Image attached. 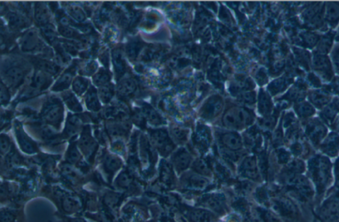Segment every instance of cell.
I'll use <instances>...</instances> for the list:
<instances>
[{
	"mask_svg": "<svg viewBox=\"0 0 339 222\" xmlns=\"http://www.w3.org/2000/svg\"><path fill=\"white\" fill-rule=\"evenodd\" d=\"M254 121V116L251 111L244 107L233 106L225 112L222 123L228 128L241 130L251 125Z\"/></svg>",
	"mask_w": 339,
	"mask_h": 222,
	"instance_id": "1",
	"label": "cell"
},
{
	"mask_svg": "<svg viewBox=\"0 0 339 222\" xmlns=\"http://www.w3.org/2000/svg\"><path fill=\"white\" fill-rule=\"evenodd\" d=\"M63 114L64 109L61 102L57 99H52L45 105L41 116L47 123L58 127L63 121Z\"/></svg>",
	"mask_w": 339,
	"mask_h": 222,
	"instance_id": "2",
	"label": "cell"
},
{
	"mask_svg": "<svg viewBox=\"0 0 339 222\" xmlns=\"http://www.w3.org/2000/svg\"><path fill=\"white\" fill-rule=\"evenodd\" d=\"M25 75L26 70L21 63H11L3 72L5 82L14 88H17L22 84Z\"/></svg>",
	"mask_w": 339,
	"mask_h": 222,
	"instance_id": "3",
	"label": "cell"
},
{
	"mask_svg": "<svg viewBox=\"0 0 339 222\" xmlns=\"http://www.w3.org/2000/svg\"><path fill=\"white\" fill-rule=\"evenodd\" d=\"M151 139L154 145L162 156H168L175 149V143H173L166 130L153 131L151 133Z\"/></svg>",
	"mask_w": 339,
	"mask_h": 222,
	"instance_id": "4",
	"label": "cell"
},
{
	"mask_svg": "<svg viewBox=\"0 0 339 222\" xmlns=\"http://www.w3.org/2000/svg\"><path fill=\"white\" fill-rule=\"evenodd\" d=\"M21 48L25 52L43 50V42L35 29H29L23 33L21 39Z\"/></svg>",
	"mask_w": 339,
	"mask_h": 222,
	"instance_id": "5",
	"label": "cell"
},
{
	"mask_svg": "<svg viewBox=\"0 0 339 222\" xmlns=\"http://www.w3.org/2000/svg\"><path fill=\"white\" fill-rule=\"evenodd\" d=\"M223 105L222 98L218 95L211 96L203 105L200 110V115L204 119H213L220 114Z\"/></svg>",
	"mask_w": 339,
	"mask_h": 222,
	"instance_id": "6",
	"label": "cell"
},
{
	"mask_svg": "<svg viewBox=\"0 0 339 222\" xmlns=\"http://www.w3.org/2000/svg\"><path fill=\"white\" fill-rule=\"evenodd\" d=\"M219 141L223 146L230 151L240 150L242 147L241 136L236 132H226L221 134Z\"/></svg>",
	"mask_w": 339,
	"mask_h": 222,
	"instance_id": "7",
	"label": "cell"
},
{
	"mask_svg": "<svg viewBox=\"0 0 339 222\" xmlns=\"http://www.w3.org/2000/svg\"><path fill=\"white\" fill-rule=\"evenodd\" d=\"M76 70H77V64L70 65L57 80V82L52 87V90L53 92H61V91L67 90L75 76Z\"/></svg>",
	"mask_w": 339,
	"mask_h": 222,
	"instance_id": "8",
	"label": "cell"
},
{
	"mask_svg": "<svg viewBox=\"0 0 339 222\" xmlns=\"http://www.w3.org/2000/svg\"><path fill=\"white\" fill-rule=\"evenodd\" d=\"M52 82L50 75L42 71L37 70L34 72L32 79V87L34 90L41 92L47 90Z\"/></svg>",
	"mask_w": 339,
	"mask_h": 222,
	"instance_id": "9",
	"label": "cell"
},
{
	"mask_svg": "<svg viewBox=\"0 0 339 222\" xmlns=\"http://www.w3.org/2000/svg\"><path fill=\"white\" fill-rule=\"evenodd\" d=\"M191 156L185 149H180L173 155L172 164L178 172L186 170L191 163Z\"/></svg>",
	"mask_w": 339,
	"mask_h": 222,
	"instance_id": "10",
	"label": "cell"
},
{
	"mask_svg": "<svg viewBox=\"0 0 339 222\" xmlns=\"http://www.w3.org/2000/svg\"><path fill=\"white\" fill-rule=\"evenodd\" d=\"M241 174L245 177L251 179H257L258 178V168L255 158H246L241 165Z\"/></svg>",
	"mask_w": 339,
	"mask_h": 222,
	"instance_id": "11",
	"label": "cell"
},
{
	"mask_svg": "<svg viewBox=\"0 0 339 222\" xmlns=\"http://www.w3.org/2000/svg\"><path fill=\"white\" fill-rule=\"evenodd\" d=\"M16 134L20 146L23 151L27 153H33L37 151L35 143H32V140L25 134L22 128L17 125L16 127Z\"/></svg>",
	"mask_w": 339,
	"mask_h": 222,
	"instance_id": "12",
	"label": "cell"
},
{
	"mask_svg": "<svg viewBox=\"0 0 339 222\" xmlns=\"http://www.w3.org/2000/svg\"><path fill=\"white\" fill-rule=\"evenodd\" d=\"M34 19L41 27L49 23L50 14L48 7L44 3L37 2L34 5Z\"/></svg>",
	"mask_w": 339,
	"mask_h": 222,
	"instance_id": "13",
	"label": "cell"
},
{
	"mask_svg": "<svg viewBox=\"0 0 339 222\" xmlns=\"http://www.w3.org/2000/svg\"><path fill=\"white\" fill-rule=\"evenodd\" d=\"M80 146L84 154L86 155L92 154L96 150V142L91 136L88 127H86L83 131L80 140Z\"/></svg>",
	"mask_w": 339,
	"mask_h": 222,
	"instance_id": "14",
	"label": "cell"
},
{
	"mask_svg": "<svg viewBox=\"0 0 339 222\" xmlns=\"http://www.w3.org/2000/svg\"><path fill=\"white\" fill-rule=\"evenodd\" d=\"M34 65L37 68V70L42 71L48 75L56 76L59 72L60 68L57 63L43 59V58H36L33 61Z\"/></svg>",
	"mask_w": 339,
	"mask_h": 222,
	"instance_id": "15",
	"label": "cell"
},
{
	"mask_svg": "<svg viewBox=\"0 0 339 222\" xmlns=\"http://www.w3.org/2000/svg\"><path fill=\"white\" fill-rule=\"evenodd\" d=\"M314 65L315 70L317 71L323 77L330 79L332 76L331 64L327 57L323 56H317L315 58Z\"/></svg>",
	"mask_w": 339,
	"mask_h": 222,
	"instance_id": "16",
	"label": "cell"
},
{
	"mask_svg": "<svg viewBox=\"0 0 339 222\" xmlns=\"http://www.w3.org/2000/svg\"><path fill=\"white\" fill-rule=\"evenodd\" d=\"M114 69H115L116 77L120 79L126 71V63L123 58L122 52L119 49H115L112 54Z\"/></svg>",
	"mask_w": 339,
	"mask_h": 222,
	"instance_id": "17",
	"label": "cell"
},
{
	"mask_svg": "<svg viewBox=\"0 0 339 222\" xmlns=\"http://www.w3.org/2000/svg\"><path fill=\"white\" fill-rule=\"evenodd\" d=\"M8 25L14 30H20L29 25V21L24 16L17 13L10 12L7 16Z\"/></svg>",
	"mask_w": 339,
	"mask_h": 222,
	"instance_id": "18",
	"label": "cell"
},
{
	"mask_svg": "<svg viewBox=\"0 0 339 222\" xmlns=\"http://www.w3.org/2000/svg\"><path fill=\"white\" fill-rule=\"evenodd\" d=\"M137 90V84L132 78H125L119 81L117 91L119 95L123 97H128L133 94Z\"/></svg>",
	"mask_w": 339,
	"mask_h": 222,
	"instance_id": "19",
	"label": "cell"
},
{
	"mask_svg": "<svg viewBox=\"0 0 339 222\" xmlns=\"http://www.w3.org/2000/svg\"><path fill=\"white\" fill-rule=\"evenodd\" d=\"M85 101L89 110L92 111H98L101 108L97 92L93 86L90 87L85 96Z\"/></svg>",
	"mask_w": 339,
	"mask_h": 222,
	"instance_id": "20",
	"label": "cell"
},
{
	"mask_svg": "<svg viewBox=\"0 0 339 222\" xmlns=\"http://www.w3.org/2000/svg\"><path fill=\"white\" fill-rule=\"evenodd\" d=\"M184 183L190 188L202 189L208 185V182L199 174H190L185 178Z\"/></svg>",
	"mask_w": 339,
	"mask_h": 222,
	"instance_id": "21",
	"label": "cell"
},
{
	"mask_svg": "<svg viewBox=\"0 0 339 222\" xmlns=\"http://www.w3.org/2000/svg\"><path fill=\"white\" fill-rule=\"evenodd\" d=\"M63 99L67 107L74 112H81L82 111L81 103L71 92H66L63 95Z\"/></svg>",
	"mask_w": 339,
	"mask_h": 222,
	"instance_id": "22",
	"label": "cell"
},
{
	"mask_svg": "<svg viewBox=\"0 0 339 222\" xmlns=\"http://www.w3.org/2000/svg\"><path fill=\"white\" fill-rule=\"evenodd\" d=\"M81 125V119L78 117V116H68L65 131V134L68 136L74 135L79 130Z\"/></svg>",
	"mask_w": 339,
	"mask_h": 222,
	"instance_id": "23",
	"label": "cell"
},
{
	"mask_svg": "<svg viewBox=\"0 0 339 222\" xmlns=\"http://www.w3.org/2000/svg\"><path fill=\"white\" fill-rule=\"evenodd\" d=\"M111 77L112 76L110 73L107 69L101 68L93 77L94 84L99 87L108 84L110 83Z\"/></svg>",
	"mask_w": 339,
	"mask_h": 222,
	"instance_id": "24",
	"label": "cell"
},
{
	"mask_svg": "<svg viewBox=\"0 0 339 222\" xmlns=\"http://www.w3.org/2000/svg\"><path fill=\"white\" fill-rule=\"evenodd\" d=\"M143 112L146 119L153 125H159L162 123V118L159 113L150 106L143 107Z\"/></svg>",
	"mask_w": 339,
	"mask_h": 222,
	"instance_id": "25",
	"label": "cell"
},
{
	"mask_svg": "<svg viewBox=\"0 0 339 222\" xmlns=\"http://www.w3.org/2000/svg\"><path fill=\"white\" fill-rule=\"evenodd\" d=\"M67 12L69 16L73 18L74 20L79 22H83L86 19V15L84 10L79 5H69L67 7Z\"/></svg>",
	"mask_w": 339,
	"mask_h": 222,
	"instance_id": "26",
	"label": "cell"
},
{
	"mask_svg": "<svg viewBox=\"0 0 339 222\" xmlns=\"http://www.w3.org/2000/svg\"><path fill=\"white\" fill-rule=\"evenodd\" d=\"M41 32L42 35L47 41L50 44L54 45L57 41V32H56L55 28L54 25L51 23L45 25L44 26L41 27Z\"/></svg>",
	"mask_w": 339,
	"mask_h": 222,
	"instance_id": "27",
	"label": "cell"
},
{
	"mask_svg": "<svg viewBox=\"0 0 339 222\" xmlns=\"http://www.w3.org/2000/svg\"><path fill=\"white\" fill-rule=\"evenodd\" d=\"M89 81L86 78L83 77H77L75 79H74L72 83V87H73L74 92L81 96L84 94L88 89Z\"/></svg>",
	"mask_w": 339,
	"mask_h": 222,
	"instance_id": "28",
	"label": "cell"
},
{
	"mask_svg": "<svg viewBox=\"0 0 339 222\" xmlns=\"http://www.w3.org/2000/svg\"><path fill=\"white\" fill-rule=\"evenodd\" d=\"M326 17L330 23H337L339 20V3H331L327 6Z\"/></svg>",
	"mask_w": 339,
	"mask_h": 222,
	"instance_id": "29",
	"label": "cell"
},
{
	"mask_svg": "<svg viewBox=\"0 0 339 222\" xmlns=\"http://www.w3.org/2000/svg\"><path fill=\"white\" fill-rule=\"evenodd\" d=\"M99 97L104 103H108L112 100L114 95L113 85L108 83L100 87L99 90Z\"/></svg>",
	"mask_w": 339,
	"mask_h": 222,
	"instance_id": "30",
	"label": "cell"
},
{
	"mask_svg": "<svg viewBox=\"0 0 339 222\" xmlns=\"http://www.w3.org/2000/svg\"><path fill=\"white\" fill-rule=\"evenodd\" d=\"M59 32L62 36L68 39L79 40V41L84 39V37L81 34L70 27L59 26Z\"/></svg>",
	"mask_w": 339,
	"mask_h": 222,
	"instance_id": "31",
	"label": "cell"
},
{
	"mask_svg": "<svg viewBox=\"0 0 339 222\" xmlns=\"http://www.w3.org/2000/svg\"><path fill=\"white\" fill-rule=\"evenodd\" d=\"M259 109L262 114H267L271 109V102L267 95L262 94L259 98Z\"/></svg>",
	"mask_w": 339,
	"mask_h": 222,
	"instance_id": "32",
	"label": "cell"
},
{
	"mask_svg": "<svg viewBox=\"0 0 339 222\" xmlns=\"http://www.w3.org/2000/svg\"><path fill=\"white\" fill-rule=\"evenodd\" d=\"M193 168L197 174L202 175H210L211 174L208 164L203 160H197L193 165Z\"/></svg>",
	"mask_w": 339,
	"mask_h": 222,
	"instance_id": "33",
	"label": "cell"
},
{
	"mask_svg": "<svg viewBox=\"0 0 339 222\" xmlns=\"http://www.w3.org/2000/svg\"><path fill=\"white\" fill-rule=\"evenodd\" d=\"M172 137L178 142H184L188 138V132L181 127H174L172 128Z\"/></svg>",
	"mask_w": 339,
	"mask_h": 222,
	"instance_id": "34",
	"label": "cell"
},
{
	"mask_svg": "<svg viewBox=\"0 0 339 222\" xmlns=\"http://www.w3.org/2000/svg\"><path fill=\"white\" fill-rule=\"evenodd\" d=\"M66 158L71 163H76L81 158L77 147L74 143H72L69 147L68 152H67L66 154Z\"/></svg>",
	"mask_w": 339,
	"mask_h": 222,
	"instance_id": "35",
	"label": "cell"
},
{
	"mask_svg": "<svg viewBox=\"0 0 339 222\" xmlns=\"http://www.w3.org/2000/svg\"><path fill=\"white\" fill-rule=\"evenodd\" d=\"M162 178L163 181L166 184L173 183V172H172L171 167L170 165L166 164L162 165Z\"/></svg>",
	"mask_w": 339,
	"mask_h": 222,
	"instance_id": "36",
	"label": "cell"
},
{
	"mask_svg": "<svg viewBox=\"0 0 339 222\" xmlns=\"http://www.w3.org/2000/svg\"><path fill=\"white\" fill-rule=\"evenodd\" d=\"M105 164L108 170L115 171L120 167L121 162L120 160L113 156H108L106 158Z\"/></svg>",
	"mask_w": 339,
	"mask_h": 222,
	"instance_id": "37",
	"label": "cell"
},
{
	"mask_svg": "<svg viewBox=\"0 0 339 222\" xmlns=\"http://www.w3.org/2000/svg\"><path fill=\"white\" fill-rule=\"evenodd\" d=\"M139 48L140 47L136 42L128 44L126 48V52L128 57L130 59H135L137 57L138 52H139Z\"/></svg>",
	"mask_w": 339,
	"mask_h": 222,
	"instance_id": "38",
	"label": "cell"
},
{
	"mask_svg": "<svg viewBox=\"0 0 339 222\" xmlns=\"http://www.w3.org/2000/svg\"><path fill=\"white\" fill-rule=\"evenodd\" d=\"M97 63L95 61H92L86 63V64L83 68L82 72H82V74H84V75L90 76L94 74L96 71L97 70Z\"/></svg>",
	"mask_w": 339,
	"mask_h": 222,
	"instance_id": "39",
	"label": "cell"
},
{
	"mask_svg": "<svg viewBox=\"0 0 339 222\" xmlns=\"http://www.w3.org/2000/svg\"><path fill=\"white\" fill-rule=\"evenodd\" d=\"M11 96L6 85L1 81V105H6L10 102Z\"/></svg>",
	"mask_w": 339,
	"mask_h": 222,
	"instance_id": "40",
	"label": "cell"
},
{
	"mask_svg": "<svg viewBox=\"0 0 339 222\" xmlns=\"http://www.w3.org/2000/svg\"><path fill=\"white\" fill-rule=\"evenodd\" d=\"M241 101L243 102L246 104H253L255 102L256 96L254 93L244 92L239 96Z\"/></svg>",
	"mask_w": 339,
	"mask_h": 222,
	"instance_id": "41",
	"label": "cell"
},
{
	"mask_svg": "<svg viewBox=\"0 0 339 222\" xmlns=\"http://www.w3.org/2000/svg\"><path fill=\"white\" fill-rule=\"evenodd\" d=\"M10 146V138L5 134L1 135V154H5V152H8Z\"/></svg>",
	"mask_w": 339,
	"mask_h": 222,
	"instance_id": "42",
	"label": "cell"
},
{
	"mask_svg": "<svg viewBox=\"0 0 339 222\" xmlns=\"http://www.w3.org/2000/svg\"><path fill=\"white\" fill-rule=\"evenodd\" d=\"M331 38L330 36H325L320 41L319 49L322 52L327 50L329 48L330 46H331Z\"/></svg>",
	"mask_w": 339,
	"mask_h": 222,
	"instance_id": "43",
	"label": "cell"
},
{
	"mask_svg": "<svg viewBox=\"0 0 339 222\" xmlns=\"http://www.w3.org/2000/svg\"><path fill=\"white\" fill-rule=\"evenodd\" d=\"M63 47L69 53L73 54V55H76L77 54V47L73 44L69 43V42H63Z\"/></svg>",
	"mask_w": 339,
	"mask_h": 222,
	"instance_id": "44",
	"label": "cell"
},
{
	"mask_svg": "<svg viewBox=\"0 0 339 222\" xmlns=\"http://www.w3.org/2000/svg\"><path fill=\"white\" fill-rule=\"evenodd\" d=\"M333 63L335 65V68L337 72L339 73V48L336 49L335 52H333Z\"/></svg>",
	"mask_w": 339,
	"mask_h": 222,
	"instance_id": "45",
	"label": "cell"
}]
</instances>
